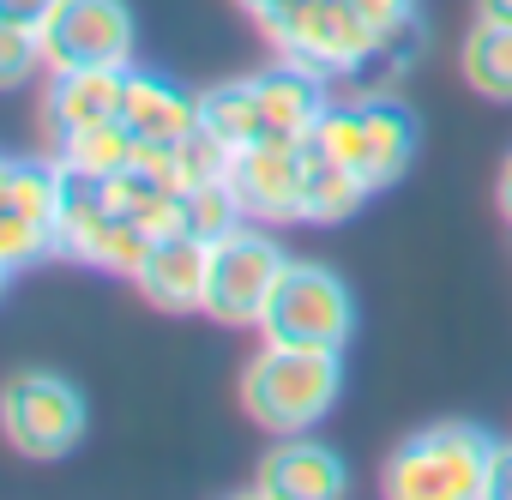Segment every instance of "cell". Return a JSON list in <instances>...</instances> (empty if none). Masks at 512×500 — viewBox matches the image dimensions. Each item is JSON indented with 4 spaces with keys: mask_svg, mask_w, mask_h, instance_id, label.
<instances>
[{
    "mask_svg": "<svg viewBox=\"0 0 512 500\" xmlns=\"http://www.w3.org/2000/svg\"><path fill=\"white\" fill-rule=\"evenodd\" d=\"M344 368L338 350H308V344H272L241 368V410L272 428V434H302L320 428L338 404Z\"/></svg>",
    "mask_w": 512,
    "mask_h": 500,
    "instance_id": "6da1fadb",
    "label": "cell"
},
{
    "mask_svg": "<svg viewBox=\"0 0 512 500\" xmlns=\"http://www.w3.org/2000/svg\"><path fill=\"white\" fill-rule=\"evenodd\" d=\"M494 446L500 440H488L470 422L422 428V434H410V440L392 446L380 488L392 500H488Z\"/></svg>",
    "mask_w": 512,
    "mask_h": 500,
    "instance_id": "7a4b0ae2",
    "label": "cell"
},
{
    "mask_svg": "<svg viewBox=\"0 0 512 500\" xmlns=\"http://www.w3.org/2000/svg\"><path fill=\"white\" fill-rule=\"evenodd\" d=\"M260 31L278 55L326 73V79H344L386 31H374L362 19L356 0H272L260 13Z\"/></svg>",
    "mask_w": 512,
    "mask_h": 500,
    "instance_id": "3957f363",
    "label": "cell"
},
{
    "mask_svg": "<svg viewBox=\"0 0 512 500\" xmlns=\"http://www.w3.org/2000/svg\"><path fill=\"white\" fill-rule=\"evenodd\" d=\"M260 332L272 344H308V350H344L356 332V302L338 284V272L314 260H290L272 284V302L260 314Z\"/></svg>",
    "mask_w": 512,
    "mask_h": 500,
    "instance_id": "277c9868",
    "label": "cell"
},
{
    "mask_svg": "<svg viewBox=\"0 0 512 500\" xmlns=\"http://www.w3.org/2000/svg\"><path fill=\"white\" fill-rule=\"evenodd\" d=\"M284 247L272 235H253V229H229L223 241L205 247V296L199 314L217 326H260L272 284L284 278Z\"/></svg>",
    "mask_w": 512,
    "mask_h": 500,
    "instance_id": "5b68a950",
    "label": "cell"
},
{
    "mask_svg": "<svg viewBox=\"0 0 512 500\" xmlns=\"http://www.w3.org/2000/svg\"><path fill=\"white\" fill-rule=\"evenodd\" d=\"M0 422H7V440L25 458H61L79 446L85 434V398L61 380V374H13L7 398H0Z\"/></svg>",
    "mask_w": 512,
    "mask_h": 500,
    "instance_id": "8992f818",
    "label": "cell"
},
{
    "mask_svg": "<svg viewBox=\"0 0 512 500\" xmlns=\"http://www.w3.org/2000/svg\"><path fill=\"white\" fill-rule=\"evenodd\" d=\"M229 187L241 193L247 217L260 223H302V199H308V139L272 133L253 139L229 157Z\"/></svg>",
    "mask_w": 512,
    "mask_h": 500,
    "instance_id": "52a82bcc",
    "label": "cell"
},
{
    "mask_svg": "<svg viewBox=\"0 0 512 500\" xmlns=\"http://www.w3.org/2000/svg\"><path fill=\"white\" fill-rule=\"evenodd\" d=\"M133 55V13L127 0H61L43 25V61L55 73L73 67H127Z\"/></svg>",
    "mask_w": 512,
    "mask_h": 500,
    "instance_id": "ba28073f",
    "label": "cell"
},
{
    "mask_svg": "<svg viewBox=\"0 0 512 500\" xmlns=\"http://www.w3.org/2000/svg\"><path fill=\"white\" fill-rule=\"evenodd\" d=\"M350 488L344 458L308 434H284V446H272L260 458V476H253V494L266 500H338Z\"/></svg>",
    "mask_w": 512,
    "mask_h": 500,
    "instance_id": "9c48e42d",
    "label": "cell"
},
{
    "mask_svg": "<svg viewBox=\"0 0 512 500\" xmlns=\"http://www.w3.org/2000/svg\"><path fill=\"white\" fill-rule=\"evenodd\" d=\"M121 97H127V67H73L55 73L49 103H43V127L55 139H73L97 121H121Z\"/></svg>",
    "mask_w": 512,
    "mask_h": 500,
    "instance_id": "30bf717a",
    "label": "cell"
},
{
    "mask_svg": "<svg viewBox=\"0 0 512 500\" xmlns=\"http://www.w3.org/2000/svg\"><path fill=\"white\" fill-rule=\"evenodd\" d=\"M133 284L163 314H199V296H205V241L199 235H157L151 260L139 266Z\"/></svg>",
    "mask_w": 512,
    "mask_h": 500,
    "instance_id": "8fae6325",
    "label": "cell"
},
{
    "mask_svg": "<svg viewBox=\"0 0 512 500\" xmlns=\"http://www.w3.org/2000/svg\"><path fill=\"white\" fill-rule=\"evenodd\" d=\"M260 79V103H266V121L272 133H290V139H308L320 127V115L332 109V91H326V73L302 67V61H278L266 73H253Z\"/></svg>",
    "mask_w": 512,
    "mask_h": 500,
    "instance_id": "7c38bea8",
    "label": "cell"
},
{
    "mask_svg": "<svg viewBox=\"0 0 512 500\" xmlns=\"http://www.w3.org/2000/svg\"><path fill=\"white\" fill-rule=\"evenodd\" d=\"M121 121L133 139H151V145H175L199 127V97L175 91L169 79L157 73H133L127 67V97H121Z\"/></svg>",
    "mask_w": 512,
    "mask_h": 500,
    "instance_id": "4fadbf2b",
    "label": "cell"
},
{
    "mask_svg": "<svg viewBox=\"0 0 512 500\" xmlns=\"http://www.w3.org/2000/svg\"><path fill=\"white\" fill-rule=\"evenodd\" d=\"M356 103H362V121H368V181H374V193H380V187H392V181L410 169L422 127H416V109H410L398 91H368V97H356Z\"/></svg>",
    "mask_w": 512,
    "mask_h": 500,
    "instance_id": "5bb4252c",
    "label": "cell"
},
{
    "mask_svg": "<svg viewBox=\"0 0 512 500\" xmlns=\"http://www.w3.org/2000/svg\"><path fill=\"white\" fill-rule=\"evenodd\" d=\"M199 127L217 133L229 151H241L253 139H272L266 103H260V79H229V85L199 91Z\"/></svg>",
    "mask_w": 512,
    "mask_h": 500,
    "instance_id": "9a60e30c",
    "label": "cell"
},
{
    "mask_svg": "<svg viewBox=\"0 0 512 500\" xmlns=\"http://www.w3.org/2000/svg\"><path fill=\"white\" fill-rule=\"evenodd\" d=\"M61 193H67L61 157L55 163H43V157H7V163H0V199H7L13 217L61 229Z\"/></svg>",
    "mask_w": 512,
    "mask_h": 500,
    "instance_id": "2e32d148",
    "label": "cell"
},
{
    "mask_svg": "<svg viewBox=\"0 0 512 500\" xmlns=\"http://www.w3.org/2000/svg\"><path fill=\"white\" fill-rule=\"evenodd\" d=\"M368 193H374V187H368L350 163H338L326 145L308 139V199H302V223H344V217L362 211Z\"/></svg>",
    "mask_w": 512,
    "mask_h": 500,
    "instance_id": "e0dca14e",
    "label": "cell"
},
{
    "mask_svg": "<svg viewBox=\"0 0 512 500\" xmlns=\"http://www.w3.org/2000/svg\"><path fill=\"white\" fill-rule=\"evenodd\" d=\"M151 247H157V235H151L139 217H127V211H109L97 229H85V235L73 241V260H85V266H103V272H121V278H139V266L151 260Z\"/></svg>",
    "mask_w": 512,
    "mask_h": 500,
    "instance_id": "ac0fdd59",
    "label": "cell"
},
{
    "mask_svg": "<svg viewBox=\"0 0 512 500\" xmlns=\"http://www.w3.org/2000/svg\"><path fill=\"white\" fill-rule=\"evenodd\" d=\"M422 61V19H404V25H392L350 73H344V85H350V97H368V91H398V79L410 73Z\"/></svg>",
    "mask_w": 512,
    "mask_h": 500,
    "instance_id": "d6986e66",
    "label": "cell"
},
{
    "mask_svg": "<svg viewBox=\"0 0 512 500\" xmlns=\"http://www.w3.org/2000/svg\"><path fill=\"white\" fill-rule=\"evenodd\" d=\"M470 91L494 97V103H512V25H488L476 19V31L464 37V55H458Z\"/></svg>",
    "mask_w": 512,
    "mask_h": 500,
    "instance_id": "ffe728a7",
    "label": "cell"
},
{
    "mask_svg": "<svg viewBox=\"0 0 512 500\" xmlns=\"http://www.w3.org/2000/svg\"><path fill=\"white\" fill-rule=\"evenodd\" d=\"M241 217H247V205H241V193L229 187V175H223V181L181 187V235H199V241L211 247V241H223L229 229H241Z\"/></svg>",
    "mask_w": 512,
    "mask_h": 500,
    "instance_id": "44dd1931",
    "label": "cell"
},
{
    "mask_svg": "<svg viewBox=\"0 0 512 500\" xmlns=\"http://www.w3.org/2000/svg\"><path fill=\"white\" fill-rule=\"evenodd\" d=\"M133 151H139V139L127 133V121H97L85 133L61 139V163L67 169H85V175H121L133 163Z\"/></svg>",
    "mask_w": 512,
    "mask_h": 500,
    "instance_id": "7402d4cb",
    "label": "cell"
},
{
    "mask_svg": "<svg viewBox=\"0 0 512 500\" xmlns=\"http://www.w3.org/2000/svg\"><path fill=\"white\" fill-rule=\"evenodd\" d=\"M61 254V229L55 223H31V217H13V211H0V272L19 278L25 266Z\"/></svg>",
    "mask_w": 512,
    "mask_h": 500,
    "instance_id": "603a6c76",
    "label": "cell"
},
{
    "mask_svg": "<svg viewBox=\"0 0 512 500\" xmlns=\"http://www.w3.org/2000/svg\"><path fill=\"white\" fill-rule=\"evenodd\" d=\"M229 145L217 139V133H205V127H193L187 139H175V181L181 187H199V181H223L229 175Z\"/></svg>",
    "mask_w": 512,
    "mask_h": 500,
    "instance_id": "cb8c5ba5",
    "label": "cell"
},
{
    "mask_svg": "<svg viewBox=\"0 0 512 500\" xmlns=\"http://www.w3.org/2000/svg\"><path fill=\"white\" fill-rule=\"evenodd\" d=\"M37 61H43V31H31V25H0V79L19 91L37 73Z\"/></svg>",
    "mask_w": 512,
    "mask_h": 500,
    "instance_id": "d4e9b609",
    "label": "cell"
},
{
    "mask_svg": "<svg viewBox=\"0 0 512 500\" xmlns=\"http://www.w3.org/2000/svg\"><path fill=\"white\" fill-rule=\"evenodd\" d=\"M55 7H61V0H0V25H31V31H43L55 19Z\"/></svg>",
    "mask_w": 512,
    "mask_h": 500,
    "instance_id": "484cf974",
    "label": "cell"
},
{
    "mask_svg": "<svg viewBox=\"0 0 512 500\" xmlns=\"http://www.w3.org/2000/svg\"><path fill=\"white\" fill-rule=\"evenodd\" d=\"M356 7H362V19H368L374 31H392V25L416 19V0H356Z\"/></svg>",
    "mask_w": 512,
    "mask_h": 500,
    "instance_id": "4316f807",
    "label": "cell"
},
{
    "mask_svg": "<svg viewBox=\"0 0 512 500\" xmlns=\"http://www.w3.org/2000/svg\"><path fill=\"white\" fill-rule=\"evenodd\" d=\"M488 500H512V446H494V470H488Z\"/></svg>",
    "mask_w": 512,
    "mask_h": 500,
    "instance_id": "83f0119b",
    "label": "cell"
},
{
    "mask_svg": "<svg viewBox=\"0 0 512 500\" xmlns=\"http://www.w3.org/2000/svg\"><path fill=\"white\" fill-rule=\"evenodd\" d=\"M476 19H488V25H512V0H476Z\"/></svg>",
    "mask_w": 512,
    "mask_h": 500,
    "instance_id": "f1b7e54d",
    "label": "cell"
},
{
    "mask_svg": "<svg viewBox=\"0 0 512 500\" xmlns=\"http://www.w3.org/2000/svg\"><path fill=\"white\" fill-rule=\"evenodd\" d=\"M500 211L512 217V157H506V169H500Z\"/></svg>",
    "mask_w": 512,
    "mask_h": 500,
    "instance_id": "f546056e",
    "label": "cell"
},
{
    "mask_svg": "<svg viewBox=\"0 0 512 500\" xmlns=\"http://www.w3.org/2000/svg\"><path fill=\"white\" fill-rule=\"evenodd\" d=\"M235 7H241V13H253V19H260V13L272 7V0H235Z\"/></svg>",
    "mask_w": 512,
    "mask_h": 500,
    "instance_id": "4dcf8cb0",
    "label": "cell"
}]
</instances>
